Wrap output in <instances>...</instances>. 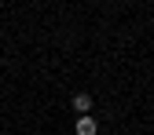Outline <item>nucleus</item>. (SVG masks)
Here are the masks:
<instances>
[{
  "label": "nucleus",
  "instance_id": "nucleus-1",
  "mask_svg": "<svg viewBox=\"0 0 154 135\" xmlns=\"http://www.w3.org/2000/svg\"><path fill=\"white\" fill-rule=\"evenodd\" d=\"M70 106H73L77 117H88V110H92V95H88V91H77L73 99H70Z\"/></svg>",
  "mask_w": 154,
  "mask_h": 135
},
{
  "label": "nucleus",
  "instance_id": "nucleus-2",
  "mask_svg": "<svg viewBox=\"0 0 154 135\" xmlns=\"http://www.w3.org/2000/svg\"><path fill=\"white\" fill-rule=\"evenodd\" d=\"M95 131H99L95 117H77V135H95Z\"/></svg>",
  "mask_w": 154,
  "mask_h": 135
}]
</instances>
